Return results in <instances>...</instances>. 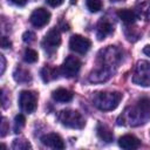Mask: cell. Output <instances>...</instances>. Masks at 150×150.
I'll list each match as a JSON object with an SVG mask.
<instances>
[{"instance_id": "31", "label": "cell", "mask_w": 150, "mask_h": 150, "mask_svg": "<svg viewBox=\"0 0 150 150\" xmlns=\"http://www.w3.org/2000/svg\"><path fill=\"white\" fill-rule=\"evenodd\" d=\"M77 0H70V4H76Z\"/></svg>"}, {"instance_id": "30", "label": "cell", "mask_w": 150, "mask_h": 150, "mask_svg": "<svg viewBox=\"0 0 150 150\" xmlns=\"http://www.w3.org/2000/svg\"><path fill=\"white\" fill-rule=\"evenodd\" d=\"M143 53H144L145 55L150 56V46H145V47H144V49H143Z\"/></svg>"}, {"instance_id": "16", "label": "cell", "mask_w": 150, "mask_h": 150, "mask_svg": "<svg viewBox=\"0 0 150 150\" xmlns=\"http://www.w3.org/2000/svg\"><path fill=\"white\" fill-rule=\"evenodd\" d=\"M117 15H118V18H120L123 22H125V23H128V25L134 23V22L136 21V19H137L136 12L132 11V9H129V8L120 9V11L117 12Z\"/></svg>"}, {"instance_id": "11", "label": "cell", "mask_w": 150, "mask_h": 150, "mask_svg": "<svg viewBox=\"0 0 150 150\" xmlns=\"http://www.w3.org/2000/svg\"><path fill=\"white\" fill-rule=\"evenodd\" d=\"M41 142L46 146H49V148H53V149H64L63 139L61 138V136H59L57 134H54V132L43 135L41 137Z\"/></svg>"}, {"instance_id": "25", "label": "cell", "mask_w": 150, "mask_h": 150, "mask_svg": "<svg viewBox=\"0 0 150 150\" xmlns=\"http://www.w3.org/2000/svg\"><path fill=\"white\" fill-rule=\"evenodd\" d=\"M1 137H5L6 136V134H7V131H8V128H7V120H6V117H2V122H1Z\"/></svg>"}, {"instance_id": "20", "label": "cell", "mask_w": 150, "mask_h": 150, "mask_svg": "<svg viewBox=\"0 0 150 150\" xmlns=\"http://www.w3.org/2000/svg\"><path fill=\"white\" fill-rule=\"evenodd\" d=\"M38 59H39V55H38V53H36L34 49L27 48V49L25 50L23 60H25L27 63H34V62L38 61Z\"/></svg>"}, {"instance_id": "24", "label": "cell", "mask_w": 150, "mask_h": 150, "mask_svg": "<svg viewBox=\"0 0 150 150\" xmlns=\"http://www.w3.org/2000/svg\"><path fill=\"white\" fill-rule=\"evenodd\" d=\"M22 40L25 41V42H28V43H30V42H33L34 40H35V35H34V33L33 32H25L23 33V35H22Z\"/></svg>"}, {"instance_id": "1", "label": "cell", "mask_w": 150, "mask_h": 150, "mask_svg": "<svg viewBox=\"0 0 150 150\" xmlns=\"http://www.w3.org/2000/svg\"><path fill=\"white\" fill-rule=\"evenodd\" d=\"M117 50L115 48H112L111 46L104 50H102V63H101V67L95 69L94 71L90 73L89 75V81L91 82H103V81H107L111 75H110V68L112 64L117 63L120 57H118V54L116 53Z\"/></svg>"}, {"instance_id": "9", "label": "cell", "mask_w": 150, "mask_h": 150, "mask_svg": "<svg viewBox=\"0 0 150 150\" xmlns=\"http://www.w3.org/2000/svg\"><path fill=\"white\" fill-rule=\"evenodd\" d=\"M49 20H50V13L45 8H36L35 11H33L29 18L30 23L38 28L46 26L49 22Z\"/></svg>"}, {"instance_id": "4", "label": "cell", "mask_w": 150, "mask_h": 150, "mask_svg": "<svg viewBox=\"0 0 150 150\" xmlns=\"http://www.w3.org/2000/svg\"><path fill=\"white\" fill-rule=\"evenodd\" d=\"M57 120L62 125L73 129H82L86 125V121L81 115V112L73 109L61 110L57 115Z\"/></svg>"}, {"instance_id": "12", "label": "cell", "mask_w": 150, "mask_h": 150, "mask_svg": "<svg viewBox=\"0 0 150 150\" xmlns=\"http://www.w3.org/2000/svg\"><path fill=\"white\" fill-rule=\"evenodd\" d=\"M118 145H120L122 149H129V150H131V149H137V148L141 145V141H139L136 136L128 134V135L122 136V137L118 139Z\"/></svg>"}, {"instance_id": "23", "label": "cell", "mask_w": 150, "mask_h": 150, "mask_svg": "<svg viewBox=\"0 0 150 150\" xmlns=\"http://www.w3.org/2000/svg\"><path fill=\"white\" fill-rule=\"evenodd\" d=\"M12 148L13 149H16V150H21V149H30L32 146L25 139H14V142L12 144Z\"/></svg>"}, {"instance_id": "27", "label": "cell", "mask_w": 150, "mask_h": 150, "mask_svg": "<svg viewBox=\"0 0 150 150\" xmlns=\"http://www.w3.org/2000/svg\"><path fill=\"white\" fill-rule=\"evenodd\" d=\"M47 1V4L49 5V6H52V7H57V6H60L62 2H63V0H46Z\"/></svg>"}, {"instance_id": "14", "label": "cell", "mask_w": 150, "mask_h": 150, "mask_svg": "<svg viewBox=\"0 0 150 150\" xmlns=\"http://www.w3.org/2000/svg\"><path fill=\"white\" fill-rule=\"evenodd\" d=\"M96 134L98 136L100 139H102L103 142H107V143H110L112 142L114 139V135H112V131L103 123H97V127H96Z\"/></svg>"}, {"instance_id": "29", "label": "cell", "mask_w": 150, "mask_h": 150, "mask_svg": "<svg viewBox=\"0 0 150 150\" xmlns=\"http://www.w3.org/2000/svg\"><path fill=\"white\" fill-rule=\"evenodd\" d=\"M12 4H14V5H16V6H23V5H26V2H27V0H9Z\"/></svg>"}, {"instance_id": "8", "label": "cell", "mask_w": 150, "mask_h": 150, "mask_svg": "<svg viewBox=\"0 0 150 150\" xmlns=\"http://www.w3.org/2000/svg\"><path fill=\"white\" fill-rule=\"evenodd\" d=\"M80 68H81V61L76 56L69 55L68 57H66V60L61 66V73L66 77H73L79 73Z\"/></svg>"}, {"instance_id": "18", "label": "cell", "mask_w": 150, "mask_h": 150, "mask_svg": "<svg viewBox=\"0 0 150 150\" xmlns=\"http://www.w3.org/2000/svg\"><path fill=\"white\" fill-rule=\"evenodd\" d=\"M136 14L138 18H142L145 21L150 20V1H143L137 5Z\"/></svg>"}, {"instance_id": "22", "label": "cell", "mask_w": 150, "mask_h": 150, "mask_svg": "<svg viewBox=\"0 0 150 150\" xmlns=\"http://www.w3.org/2000/svg\"><path fill=\"white\" fill-rule=\"evenodd\" d=\"M25 122H26V118L23 115H21V114L16 115L14 118V132H16V134L20 132V130L25 127Z\"/></svg>"}, {"instance_id": "7", "label": "cell", "mask_w": 150, "mask_h": 150, "mask_svg": "<svg viewBox=\"0 0 150 150\" xmlns=\"http://www.w3.org/2000/svg\"><path fill=\"white\" fill-rule=\"evenodd\" d=\"M69 47L73 52L79 53V54H84L87 53L90 47H91V41L88 38H84L82 35L75 34L70 38L69 40Z\"/></svg>"}, {"instance_id": "17", "label": "cell", "mask_w": 150, "mask_h": 150, "mask_svg": "<svg viewBox=\"0 0 150 150\" xmlns=\"http://www.w3.org/2000/svg\"><path fill=\"white\" fill-rule=\"evenodd\" d=\"M40 74H41V77H42V80H43L45 82H49V81H52V80L57 79L59 70H57L56 68H54V67L45 66V67L41 69Z\"/></svg>"}, {"instance_id": "15", "label": "cell", "mask_w": 150, "mask_h": 150, "mask_svg": "<svg viewBox=\"0 0 150 150\" xmlns=\"http://www.w3.org/2000/svg\"><path fill=\"white\" fill-rule=\"evenodd\" d=\"M52 96H53V98H54L55 101H57V102H69V101L73 100L74 94H73L70 90H68V89L57 88L56 90L53 91Z\"/></svg>"}, {"instance_id": "28", "label": "cell", "mask_w": 150, "mask_h": 150, "mask_svg": "<svg viewBox=\"0 0 150 150\" xmlns=\"http://www.w3.org/2000/svg\"><path fill=\"white\" fill-rule=\"evenodd\" d=\"M0 60H1V74L5 73V68H6V60L4 55H0Z\"/></svg>"}, {"instance_id": "5", "label": "cell", "mask_w": 150, "mask_h": 150, "mask_svg": "<svg viewBox=\"0 0 150 150\" xmlns=\"http://www.w3.org/2000/svg\"><path fill=\"white\" fill-rule=\"evenodd\" d=\"M132 82L137 86L150 87V62L139 61L136 64Z\"/></svg>"}, {"instance_id": "13", "label": "cell", "mask_w": 150, "mask_h": 150, "mask_svg": "<svg viewBox=\"0 0 150 150\" xmlns=\"http://www.w3.org/2000/svg\"><path fill=\"white\" fill-rule=\"evenodd\" d=\"M114 32V27L107 20V19H102L98 23H97V30H96V35L98 40H103L107 35L111 34Z\"/></svg>"}, {"instance_id": "32", "label": "cell", "mask_w": 150, "mask_h": 150, "mask_svg": "<svg viewBox=\"0 0 150 150\" xmlns=\"http://www.w3.org/2000/svg\"><path fill=\"white\" fill-rule=\"evenodd\" d=\"M111 1H123V0H111Z\"/></svg>"}, {"instance_id": "6", "label": "cell", "mask_w": 150, "mask_h": 150, "mask_svg": "<svg viewBox=\"0 0 150 150\" xmlns=\"http://www.w3.org/2000/svg\"><path fill=\"white\" fill-rule=\"evenodd\" d=\"M36 103H38V97L35 93L29 91V90H23L20 93L19 96V105L22 111L27 114H32L36 109Z\"/></svg>"}, {"instance_id": "26", "label": "cell", "mask_w": 150, "mask_h": 150, "mask_svg": "<svg viewBox=\"0 0 150 150\" xmlns=\"http://www.w3.org/2000/svg\"><path fill=\"white\" fill-rule=\"evenodd\" d=\"M11 46H12L11 41H9V40H8L6 36H2V38H1V47L6 49V48H9Z\"/></svg>"}, {"instance_id": "21", "label": "cell", "mask_w": 150, "mask_h": 150, "mask_svg": "<svg viewBox=\"0 0 150 150\" xmlns=\"http://www.w3.org/2000/svg\"><path fill=\"white\" fill-rule=\"evenodd\" d=\"M86 5H87V8L93 13H96L102 8V1L101 0H87Z\"/></svg>"}, {"instance_id": "19", "label": "cell", "mask_w": 150, "mask_h": 150, "mask_svg": "<svg viewBox=\"0 0 150 150\" xmlns=\"http://www.w3.org/2000/svg\"><path fill=\"white\" fill-rule=\"evenodd\" d=\"M15 81L18 82H28L30 81V74L28 70L22 69V68H16V70L13 74Z\"/></svg>"}, {"instance_id": "2", "label": "cell", "mask_w": 150, "mask_h": 150, "mask_svg": "<svg viewBox=\"0 0 150 150\" xmlns=\"http://www.w3.org/2000/svg\"><path fill=\"white\" fill-rule=\"evenodd\" d=\"M125 116L130 125L136 127L146 123L150 118V98L142 97L138 100L136 105L130 108L129 112H125Z\"/></svg>"}, {"instance_id": "3", "label": "cell", "mask_w": 150, "mask_h": 150, "mask_svg": "<svg viewBox=\"0 0 150 150\" xmlns=\"http://www.w3.org/2000/svg\"><path fill=\"white\" fill-rule=\"evenodd\" d=\"M122 98V94L118 91H100L94 96V104L96 108L103 111L114 110Z\"/></svg>"}, {"instance_id": "10", "label": "cell", "mask_w": 150, "mask_h": 150, "mask_svg": "<svg viewBox=\"0 0 150 150\" xmlns=\"http://www.w3.org/2000/svg\"><path fill=\"white\" fill-rule=\"evenodd\" d=\"M61 43V34L60 32L56 29V28H53L50 29L46 35H45V39L42 41V45L46 49L50 50V49H56Z\"/></svg>"}]
</instances>
